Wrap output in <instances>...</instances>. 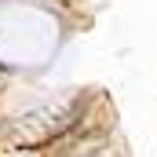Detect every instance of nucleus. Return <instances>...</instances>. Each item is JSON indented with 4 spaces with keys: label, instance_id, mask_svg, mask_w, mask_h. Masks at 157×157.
Masks as SVG:
<instances>
[]
</instances>
